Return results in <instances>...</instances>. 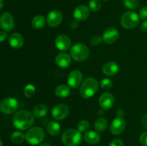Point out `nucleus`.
<instances>
[{
	"mask_svg": "<svg viewBox=\"0 0 147 146\" xmlns=\"http://www.w3.org/2000/svg\"><path fill=\"white\" fill-rule=\"evenodd\" d=\"M139 140H140V143L144 146H147V131H145L142 133Z\"/></svg>",
	"mask_w": 147,
	"mask_h": 146,
	"instance_id": "34",
	"label": "nucleus"
},
{
	"mask_svg": "<svg viewBox=\"0 0 147 146\" xmlns=\"http://www.w3.org/2000/svg\"><path fill=\"white\" fill-rule=\"evenodd\" d=\"M0 27L5 31H10L14 29V20L10 13L4 12L0 16Z\"/></svg>",
	"mask_w": 147,
	"mask_h": 146,
	"instance_id": "10",
	"label": "nucleus"
},
{
	"mask_svg": "<svg viewBox=\"0 0 147 146\" xmlns=\"http://www.w3.org/2000/svg\"><path fill=\"white\" fill-rule=\"evenodd\" d=\"M126 127V121L123 117L118 116L116 118L112 121L110 126L111 133L115 135H119L121 134Z\"/></svg>",
	"mask_w": 147,
	"mask_h": 146,
	"instance_id": "9",
	"label": "nucleus"
},
{
	"mask_svg": "<svg viewBox=\"0 0 147 146\" xmlns=\"http://www.w3.org/2000/svg\"><path fill=\"white\" fill-rule=\"evenodd\" d=\"M78 21H77V20L73 21L70 23V27L73 29H76L78 28Z\"/></svg>",
	"mask_w": 147,
	"mask_h": 146,
	"instance_id": "39",
	"label": "nucleus"
},
{
	"mask_svg": "<svg viewBox=\"0 0 147 146\" xmlns=\"http://www.w3.org/2000/svg\"><path fill=\"white\" fill-rule=\"evenodd\" d=\"M46 21L42 15H36L32 20V27L35 29H40L44 27Z\"/></svg>",
	"mask_w": 147,
	"mask_h": 146,
	"instance_id": "23",
	"label": "nucleus"
},
{
	"mask_svg": "<svg viewBox=\"0 0 147 146\" xmlns=\"http://www.w3.org/2000/svg\"><path fill=\"white\" fill-rule=\"evenodd\" d=\"M35 93V87L32 84H27L24 87V94L27 97H32Z\"/></svg>",
	"mask_w": 147,
	"mask_h": 146,
	"instance_id": "28",
	"label": "nucleus"
},
{
	"mask_svg": "<svg viewBox=\"0 0 147 146\" xmlns=\"http://www.w3.org/2000/svg\"><path fill=\"white\" fill-rule=\"evenodd\" d=\"M83 76L80 70H73L67 77V84L72 88H77L81 85Z\"/></svg>",
	"mask_w": 147,
	"mask_h": 146,
	"instance_id": "11",
	"label": "nucleus"
},
{
	"mask_svg": "<svg viewBox=\"0 0 147 146\" xmlns=\"http://www.w3.org/2000/svg\"><path fill=\"white\" fill-rule=\"evenodd\" d=\"M100 86L102 89L105 90H110L113 87V81L109 78H104L100 81Z\"/></svg>",
	"mask_w": 147,
	"mask_h": 146,
	"instance_id": "31",
	"label": "nucleus"
},
{
	"mask_svg": "<svg viewBox=\"0 0 147 146\" xmlns=\"http://www.w3.org/2000/svg\"><path fill=\"white\" fill-rule=\"evenodd\" d=\"M45 138V132L40 127H34L30 128L25 134L26 141L30 145H36L43 141Z\"/></svg>",
	"mask_w": 147,
	"mask_h": 146,
	"instance_id": "5",
	"label": "nucleus"
},
{
	"mask_svg": "<svg viewBox=\"0 0 147 146\" xmlns=\"http://www.w3.org/2000/svg\"><path fill=\"white\" fill-rule=\"evenodd\" d=\"M60 124L57 121H50L47 125V132L52 136L58 135L60 133Z\"/></svg>",
	"mask_w": 147,
	"mask_h": 146,
	"instance_id": "22",
	"label": "nucleus"
},
{
	"mask_svg": "<svg viewBox=\"0 0 147 146\" xmlns=\"http://www.w3.org/2000/svg\"><path fill=\"white\" fill-rule=\"evenodd\" d=\"M102 71L104 74L111 77V76L116 75L119 72V66L116 62H107L103 64V67H102Z\"/></svg>",
	"mask_w": 147,
	"mask_h": 146,
	"instance_id": "17",
	"label": "nucleus"
},
{
	"mask_svg": "<svg viewBox=\"0 0 147 146\" xmlns=\"http://www.w3.org/2000/svg\"><path fill=\"white\" fill-rule=\"evenodd\" d=\"M12 122L14 127L18 130H27V129H30L34 124V115L28 110H20L17 113H15L13 117Z\"/></svg>",
	"mask_w": 147,
	"mask_h": 146,
	"instance_id": "1",
	"label": "nucleus"
},
{
	"mask_svg": "<svg viewBox=\"0 0 147 146\" xmlns=\"http://www.w3.org/2000/svg\"><path fill=\"white\" fill-rule=\"evenodd\" d=\"M70 57L76 61L83 62L88 58L90 51L83 43H76L70 48Z\"/></svg>",
	"mask_w": 147,
	"mask_h": 146,
	"instance_id": "4",
	"label": "nucleus"
},
{
	"mask_svg": "<svg viewBox=\"0 0 147 146\" xmlns=\"http://www.w3.org/2000/svg\"><path fill=\"white\" fill-rule=\"evenodd\" d=\"M103 1H108V0H103Z\"/></svg>",
	"mask_w": 147,
	"mask_h": 146,
	"instance_id": "43",
	"label": "nucleus"
},
{
	"mask_svg": "<svg viewBox=\"0 0 147 146\" xmlns=\"http://www.w3.org/2000/svg\"><path fill=\"white\" fill-rule=\"evenodd\" d=\"M46 21L50 27H56L60 25L63 21V14L59 10H52L47 14Z\"/></svg>",
	"mask_w": 147,
	"mask_h": 146,
	"instance_id": "14",
	"label": "nucleus"
},
{
	"mask_svg": "<svg viewBox=\"0 0 147 146\" xmlns=\"http://www.w3.org/2000/svg\"><path fill=\"white\" fill-rule=\"evenodd\" d=\"M70 89L68 86L65 84H60L57 86L55 90V94L57 97L60 98H65L67 97L70 94Z\"/></svg>",
	"mask_w": 147,
	"mask_h": 146,
	"instance_id": "21",
	"label": "nucleus"
},
{
	"mask_svg": "<svg viewBox=\"0 0 147 146\" xmlns=\"http://www.w3.org/2000/svg\"><path fill=\"white\" fill-rule=\"evenodd\" d=\"M0 146H3V144H2V141H1V140L0 139Z\"/></svg>",
	"mask_w": 147,
	"mask_h": 146,
	"instance_id": "42",
	"label": "nucleus"
},
{
	"mask_svg": "<svg viewBox=\"0 0 147 146\" xmlns=\"http://www.w3.org/2000/svg\"><path fill=\"white\" fill-rule=\"evenodd\" d=\"M84 140L90 145H96L100 142V135L97 131H87L84 135Z\"/></svg>",
	"mask_w": 147,
	"mask_h": 146,
	"instance_id": "20",
	"label": "nucleus"
},
{
	"mask_svg": "<svg viewBox=\"0 0 147 146\" xmlns=\"http://www.w3.org/2000/svg\"><path fill=\"white\" fill-rule=\"evenodd\" d=\"M7 33L5 31H0V42L5 41L7 39Z\"/></svg>",
	"mask_w": 147,
	"mask_h": 146,
	"instance_id": "36",
	"label": "nucleus"
},
{
	"mask_svg": "<svg viewBox=\"0 0 147 146\" xmlns=\"http://www.w3.org/2000/svg\"><path fill=\"white\" fill-rule=\"evenodd\" d=\"M123 4L129 9H135L139 6V0H123Z\"/></svg>",
	"mask_w": 147,
	"mask_h": 146,
	"instance_id": "29",
	"label": "nucleus"
},
{
	"mask_svg": "<svg viewBox=\"0 0 147 146\" xmlns=\"http://www.w3.org/2000/svg\"><path fill=\"white\" fill-rule=\"evenodd\" d=\"M142 126H143L146 130H147V114L145 115H144L143 117H142Z\"/></svg>",
	"mask_w": 147,
	"mask_h": 146,
	"instance_id": "37",
	"label": "nucleus"
},
{
	"mask_svg": "<svg viewBox=\"0 0 147 146\" xmlns=\"http://www.w3.org/2000/svg\"><path fill=\"white\" fill-rule=\"evenodd\" d=\"M9 44L14 49L21 48L24 44V37L19 32L12 33L9 37Z\"/></svg>",
	"mask_w": 147,
	"mask_h": 146,
	"instance_id": "18",
	"label": "nucleus"
},
{
	"mask_svg": "<svg viewBox=\"0 0 147 146\" xmlns=\"http://www.w3.org/2000/svg\"><path fill=\"white\" fill-rule=\"evenodd\" d=\"M62 142L65 146H78L82 142V135L75 129H67L62 135Z\"/></svg>",
	"mask_w": 147,
	"mask_h": 146,
	"instance_id": "3",
	"label": "nucleus"
},
{
	"mask_svg": "<svg viewBox=\"0 0 147 146\" xmlns=\"http://www.w3.org/2000/svg\"><path fill=\"white\" fill-rule=\"evenodd\" d=\"M39 146H50V145L48 144V143H41V144H40L39 145Z\"/></svg>",
	"mask_w": 147,
	"mask_h": 146,
	"instance_id": "41",
	"label": "nucleus"
},
{
	"mask_svg": "<svg viewBox=\"0 0 147 146\" xmlns=\"http://www.w3.org/2000/svg\"><path fill=\"white\" fill-rule=\"evenodd\" d=\"M90 9L86 5H79L73 11V17L77 21H84L88 18L90 15Z\"/></svg>",
	"mask_w": 147,
	"mask_h": 146,
	"instance_id": "16",
	"label": "nucleus"
},
{
	"mask_svg": "<svg viewBox=\"0 0 147 146\" xmlns=\"http://www.w3.org/2000/svg\"><path fill=\"white\" fill-rule=\"evenodd\" d=\"M10 139H11V141L14 144H20L25 139V135L23 134L22 132L15 131L11 135Z\"/></svg>",
	"mask_w": 147,
	"mask_h": 146,
	"instance_id": "26",
	"label": "nucleus"
},
{
	"mask_svg": "<svg viewBox=\"0 0 147 146\" xmlns=\"http://www.w3.org/2000/svg\"><path fill=\"white\" fill-rule=\"evenodd\" d=\"M55 44L57 49L60 51H67L71 45V40L70 37L65 34H60L56 37Z\"/></svg>",
	"mask_w": 147,
	"mask_h": 146,
	"instance_id": "15",
	"label": "nucleus"
},
{
	"mask_svg": "<svg viewBox=\"0 0 147 146\" xmlns=\"http://www.w3.org/2000/svg\"><path fill=\"white\" fill-rule=\"evenodd\" d=\"M140 17L134 11H127L122 15L121 18V24L122 27L127 29H133L139 24Z\"/></svg>",
	"mask_w": 147,
	"mask_h": 146,
	"instance_id": "6",
	"label": "nucleus"
},
{
	"mask_svg": "<svg viewBox=\"0 0 147 146\" xmlns=\"http://www.w3.org/2000/svg\"><path fill=\"white\" fill-rule=\"evenodd\" d=\"M89 127H90V124H89L88 121L86 120H81L78 125V130L80 131V133L87 132L88 130Z\"/></svg>",
	"mask_w": 147,
	"mask_h": 146,
	"instance_id": "30",
	"label": "nucleus"
},
{
	"mask_svg": "<svg viewBox=\"0 0 147 146\" xmlns=\"http://www.w3.org/2000/svg\"><path fill=\"white\" fill-rule=\"evenodd\" d=\"M18 101L14 97H7L0 102V111L5 115L15 113L18 108Z\"/></svg>",
	"mask_w": 147,
	"mask_h": 146,
	"instance_id": "7",
	"label": "nucleus"
},
{
	"mask_svg": "<svg viewBox=\"0 0 147 146\" xmlns=\"http://www.w3.org/2000/svg\"><path fill=\"white\" fill-rule=\"evenodd\" d=\"M102 40L103 39L99 35H95L90 39V44L93 46H98L102 42Z\"/></svg>",
	"mask_w": 147,
	"mask_h": 146,
	"instance_id": "32",
	"label": "nucleus"
},
{
	"mask_svg": "<svg viewBox=\"0 0 147 146\" xmlns=\"http://www.w3.org/2000/svg\"><path fill=\"white\" fill-rule=\"evenodd\" d=\"M3 6H4V1L3 0H0V10L3 8Z\"/></svg>",
	"mask_w": 147,
	"mask_h": 146,
	"instance_id": "40",
	"label": "nucleus"
},
{
	"mask_svg": "<svg viewBox=\"0 0 147 146\" xmlns=\"http://www.w3.org/2000/svg\"><path fill=\"white\" fill-rule=\"evenodd\" d=\"M98 82L93 77H88L80 85V94L83 98L88 99L93 97L98 90Z\"/></svg>",
	"mask_w": 147,
	"mask_h": 146,
	"instance_id": "2",
	"label": "nucleus"
},
{
	"mask_svg": "<svg viewBox=\"0 0 147 146\" xmlns=\"http://www.w3.org/2000/svg\"><path fill=\"white\" fill-rule=\"evenodd\" d=\"M119 38V32L115 27H109L103 32L102 39L108 44H112L116 42Z\"/></svg>",
	"mask_w": 147,
	"mask_h": 146,
	"instance_id": "12",
	"label": "nucleus"
},
{
	"mask_svg": "<svg viewBox=\"0 0 147 146\" xmlns=\"http://www.w3.org/2000/svg\"><path fill=\"white\" fill-rule=\"evenodd\" d=\"M115 99L113 94L110 92H104L99 98V104L100 107L105 110H109L113 107Z\"/></svg>",
	"mask_w": 147,
	"mask_h": 146,
	"instance_id": "13",
	"label": "nucleus"
},
{
	"mask_svg": "<svg viewBox=\"0 0 147 146\" xmlns=\"http://www.w3.org/2000/svg\"><path fill=\"white\" fill-rule=\"evenodd\" d=\"M141 29L144 32L147 33V21H144L142 23V24H141Z\"/></svg>",
	"mask_w": 147,
	"mask_h": 146,
	"instance_id": "38",
	"label": "nucleus"
},
{
	"mask_svg": "<svg viewBox=\"0 0 147 146\" xmlns=\"http://www.w3.org/2000/svg\"><path fill=\"white\" fill-rule=\"evenodd\" d=\"M108 127V122L104 117L97 119L94 123V128L97 132H103Z\"/></svg>",
	"mask_w": 147,
	"mask_h": 146,
	"instance_id": "25",
	"label": "nucleus"
},
{
	"mask_svg": "<svg viewBox=\"0 0 147 146\" xmlns=\"http://www.w3.org/2000/svg\"><path fill=\"white\" fill-rule=\"evenodd\" d=\"M139 17L144 21H147V7H144L140 10Z\"/></svg>",
	"mask_w": 147,
	"mask_h": 146,
	"instance_id": "33",
	"label": "nucleus"
},
{
	"mask_svg": "<svg viewBox=\"0 0 147 146\" xmlns=\"http://www.w3.org/2000/svg\"><path fill=\"white\" fill-rule=\"evenodd\" d=\"M48 109L44 104H38L33 110V115L37 117H43L47 114Z\"/></svg>",
	"mask_w": 147,
	"mask_h": 146,
	"instance_id": "24",
	"label": "nucleus"
},
{
	"mask_svg": "<svg viewBox=\"0 0 147 146\" xmlns=\"http://www.w3.org/2000/svg\"><path fill=\"white\" fill-rule=\"evenodd\" d=\"M109 146H124V143L120 139H115L111 142Z\"/></svg>",
	"mask_w": 147,
	"mask_h": 146,
	"instance_id": "35",
	"label": "nucleus"
},
{
	"mask_svg": "<svg viewBox=\"0 0 147 146\" xmlns=\"http://www.w3.org/2000/svg\"><path fill=\"white\" fill-rule=\"evenodd\" d=\"M102 3L100 0H90L89 1V9L93 11H98L101 9Z\"/></svg>",
	"mask_w": 147,
	"mask_h": 146,
	"instance_id": "27",
	"label": "nucleus"
},
{
	"mask_svg": "<svg viewBox=\"0 0 147 146\" xmlns=\"http://www.w3.org/2000/svg\"><path fill=\"white\" fill-rule=\"evenodd\" d=\"M71 57L66 53H60L55 57V63L61 68H67L71 64Z\"/></svg>",
	"mask_w": 147,
	"mask_h": 146,
	"instance_id": "19",
	"label": "nucleus"
},
{
	"mask_svg": "<svg viewBox=\"0 0 147 146\" xmlns=\"http://www.w3.org/2000/svg\"><path fill=\"white\" fill-rule=\"evenodd\" d=\"M69 114V107L65 104H59L54 106L52 110V116L56 121L65 118Z\"/></svg>",
	"mask_w": 147,
	"mask_h": 146,
	"instance_id": "8",
	"label": "nucleus"
}]
</instances>
